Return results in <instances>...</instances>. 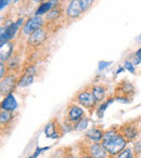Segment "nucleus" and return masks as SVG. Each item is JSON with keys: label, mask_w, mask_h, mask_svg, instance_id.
<instances>
[{"label": "nucleus", "mask_w": 141, "mask_h": 158, "mask_svg": "<svg viewBox=\"0 0 141 158\" xmlns=\"http://www.w3.org/2000/svg\"><path fill=\"white\" fill-rule=\"evenodd\" d=\"M102 145L111 155H118L126 147V140L123 135L115 133L114 131H109L104 133L102 139Z\"/></svg>", "instance_id": "1"}, {"label": "nucleus", "mask_w": 141, "mask_h": 158, "mask_svg": "<svg viewBox=\"0 0 141 158\" xmlns=\"http://www.w3.org/2000/svg\"><path fill=\"white\" fill-rule=\"evenodd\" d=\"M42 24H44V20L40 18V15H36L34 18L29 19L26 23H25L24 27H23V33L25 35L31 36L33 33H35L36 31L41 28Z\"/></svg>", "instance_id": "2"}, {"label": "nucleus", "mask_w": 141, "mask_h": 158, "mask_svg": "<svg viewBox=\"0 0 141 158\" xmlns=\"http://www.w3.org/2000/svg\"><path fill=\"white\" fill-rule=\"evenodd\" d=\"M22 24H23V19H19L15 23L10 24L9 26L5 29V33H1V38H0V40H1V46L5 44L6 42H8L10 39H12V38L14 37L16 31L20 28V26Z\"/></svg>", "instance_id": "3"}, {"label": "nucleus", "mask_w": 141, "mask_h": 158, "mask_svg": "<svg viewBox=\"0 0 141 158\" xmlns=\"http://www.w3.org/2000/svg\"><path fill=\"white\" fill-rule=\"evenodd\" d=\"M77 100L79 102V104H82L85 107H93L97 103V100L93 97L92 92H89V91H83L78 94Z\"/></svg>", "instance_id": "4"}, {"label": "nucleus", "mask_w": 141, "mask_h": 158, "mask_svg": "<svg viewBox=\"0 0 141 158\" xmlns=\"http://www.w3.org/2000/svg\"><path fill=\"white\" fill-rule=\"evenodd\" d=\"M83 11H84V8H83L80 0H72L67 7L66 13H67L68 18L76 19L77 16L80 15V13H82Z\"/></svg>", "instance_id": "5"}, {"label": "nucleus", "mask_w": 141, "mask_h": 158, "mask_svg": "<svg viewBox=\"0 0 141 158\" xmlns=\"http://www.w3.org/2000/svg\"><path fill=\"white\" fill-rule=\"evenodd\" d=\"M46 39H47V33L44 29L40 28L29 36L27 42H28V44H31V46H39V44H41Z\"/></svg>", "instance_id": "6"}, {"label": "nucleus", "mask_w": 141, "mask_h": 158, "mask_svg": "<svg viewBox=\"0 0 141 158\" xmlns=\"http://www.w3.org/2000/svg\"><path fill=\"white\" fill-rule=\"evenodd\" d=\"M1 108L3 110H8V112H14L18 108V102H16L13 93L7 94V97L3 99L2 103H1Z\"/></svg>", "instance_id": "7"}, {"label": "nucleus", "mask_w": 141, "mask_h": 158, "mask_svg": "<svg viewBox=\"0 0 141 158\" xmlns=\"http://www.w3.org/2000/svg\"><path fill=\"white\" fill-rule=\"evenodd\" d=\"M89 151H90V154L93 158H106V156H108L106 149L103 147V145L99 144L98 142L91 144L89 147Z\"/></svg>", "instance_id": "8"}, {"label": "nucleus", "mask_w": 141, "mask_h": 158, "mask_svg": "<svg viewBox=\"0 0 141 158\" xmlns=\"http://www.w3.org/2000/svg\"><path fill=\"white\" fill-rule=\"evenodd\" d=\"M84 110L79 106H72L68 110V118L73 123H77L84 117Z\"/></svg>", "instance_id": "9"}, {"label": "nucleus", "mask_w": 141, "mask_h": 158, "mask_svg": "<svg viewBox=\"0 0 141 158\" xmlns=\"http://www.w3.org/2000/svg\"><path fill=\"white\" fill-rule=\"evenodd\" d=\"M34 81V69L31 72V68L27 69L26 72L24 73L22 77H21L20 81H19V87L21 88H25V87H28L33 84Z\"/></svg>", "instance_id": "10"}, {"label": "nucleus", "mask_w": 141, "mask_h": 158, "mask_svg": "<svg viewBox=\"0 0 141 158\" xmlns=\"http://www.w3.org/2000/svg\"><path fill=\"white\" fill-rule=\"evenodd\" d=\"M14 89V77L10 76L5 78V80L1 81V93L2 94H9L12 93V90Z\"/></svg>", "instance_id": "11"}, {"label": "nucleus", "mask_w": 141, "mask_h": 158, "mask_svg": "<svg viewBox=\"0 0 141 158\" xmlns=\"http://www.w3.org/2000/svg\"><path fill=\"white\" fill-rule=\"evenodd\" d=\"M103 131L100 129H97V128H92V129L88 130L86 132V136L89 139V140L93 141V142H99L100 140L103 139Z\"/></svg>", "instance_id": "12"}, {"label": "nucleus", "mask_w": 141, "mask_h": 158, "mask_svg": "<svg viewBox=\"0 0 141 158\" xmlns=\"http://www.w3.org/2000/svg\"><path fill=\"white\" fill-rule=\"evenodd\" d=\"M12 52H13V44H11L10 42H6L5 44H2L1 46V53H0L1 62L6 61L11 55Z\"/></svg>", "instance_id": "13"}, {"label": "nucleus", "mask_w": 141, "mask_h": 158, "mask_svg": "<svg viewBox=\"0 0 141 158\" xmlns=\"http://www.w3.org/2000/svg\"><path fill=\"white\" fill-rule=\"evenodd\" d=\"M92 94L98 101H102L105 97V89L102 86H95L92 88Z\"/></svg>", "instance_id": "14"}, {"label": "nucleus", "mask_w": 141, "mask_h": 158, "mask_svg": "<svg viewBox=\"0 0 141 158\" xmlns=\"http://www.w3.org/2000/svg\"><path fill=\"white\" fill-rule=\"evenodd\" d=\"M51 9H53L52 3H51L50 1L45 2V3H42V5L39 6V8H38L37 11H36V15H41V14H45V13H47V12L50 11Z\"/></svg>", "instance_id": "15"}, {"label": "nucleus", "mask_w": 141, "mask_h": 158, "mask_svg": "<svg viewBox=\"0 0 141 158\" xmlns=\"http://www.w3.org/2000/svg\"><path fill=\"white\" fill-rule=\"evenodd\" d=\"M12 118H13L12 112H8V110H2V112L0 114V123H1V125H6V123H10Z\"/></svg>", "instance_id": "16"}, {"label": "nucleus", "mask_w": 141, "mask_h": 158, "mask_svg": "<svg viewBox=\"0 0 141 158\" xmlns=\"http://www.w3.org/2000/svg\"><path fill=\"white\" fill-rule=\"evenodd\" d=\"M45 133H46V135L48 136V138H58V135L55 134V131H54V125H53L52 123H49L46 127Z\"/></svg>", "instance_id": "17"}, {"label": "nucleus", "mask_w": 141, "mask_h": 158, "mask_svg": "<svg viewBox=\"0 0 141 158\" xmlns=\"http://www.w3.org/2000/svg\"><path fill=\"white\" fill-rule=\"evenodd\" d=\"M116 158H134V153L131 148H125L117 155Z\"/></svg>", "instance_id": "18"}, {"label": "nucleus", "mask_w": 141, "mask_h": 158, "mask_svg": "<svg viewBox=\"0 0 141 158\" xmlns=\"http://www.w3.org/2000/svg\"><path fill=\"white\" fill-rule=\"evenodd\" d=\"M59 15H60V10L57 9V8H53V9H51L50 11H49L47 19L50 20V21H52V20H55V19L59 18Z\"/></svg>", "instance_id": "19"}, {"label": "nucleus", "mask_w": 141, "mask_h": 158, "mask_svg": "<svg viewBox=\"0 0 141 158\" xmlns=\"http://www.w3.org/2000/svg\"><path fill=\"white\" fill-rule=\"evenodd\" d=\"M87 126H88V119L83 118V119H80V120L77 123V125H76L75 129L77 130V131H82V130L86 129Z\"/></svg>", "instance_id": "20"}, {"label": "nucleus", "mask_w": 141, "mask_h": 158, "mask_svg": "<svg viewBox=\"0 0 141 158\" xmlns=\"http://www.w3.org/2000/svg\"><path fill=\"white\" fill-rule=\"evenodd\" d=\"M125 135H126V138L129 139V140H131V139H134L135 136L137 135V131H136V129H135V128H132V127H128V128H126V130H125Z\"/></svg>", "instance_id": "21"}, {"label": "nucleus", "mask_w": 141, "mask_h": 158, "mask_svg": "<svg viewBox=\"0 0 141 158\" xmlns=\"http://www.w3.org/2000/svg\"><path fill=\"white\" fill-rule=\"evenodd\" d=\"M80 2H82L83 8H84V11H86V10H88L91 7L93 0H80Z\"/></svg>", "instance_id": "22"}, {"label": "nucleus", "mask_w": 141, "mask_h": 158, "mask_svg": "<svg viewBox=\"0 0 141 158\" xmlns=\"http://www.w3.org/2000/svg\"><path fill=\"white\" fill-rule=\"evenodd\" d=\"M111 65V62H104V61H101L99 63V70H103L105 69L106 67Z\"/></svg>", "instance_id": "23"}, {"label": "nucleus", "mask_w": 141, "mask_h": 158, "mask_svg": "<svg viewBox=\"0 0 141 158\" xmlns=\"http://www.w3.org/2000/svg\"><path fill=\"white\" fill-rule=\"evenodd\" d=\"M125 68L127 70H129L130 73H135V67H134V65H132L131 63H130V62H128V61H126L125 62Z\"/></svg>", "instance_id": "24"}, {"label": "nucleus", "mask_w": 141, "mask_h": 158, "mask_svg": "<svg viewBox=\"0 0 141 158\" xmlns=\"http://www.w3.org/2000/svg\"><path fill=\"white\" fill-rule=\"evenodd\" d=\"M111 103H113V100H110V101H108L106 103H104V104H102V106H100V108H99V110H98V113H99V115H100V113H102L104 110H105L106 107H108L109 105H110Z\"/></svg>", "instance_id": "25"}, {"label": "nucleus", "mask_w": 141, "mask_h": 158, "mask_svg": "<svg viewBox=\"0 0 141 158\" xmlns=\"http://www.w3.org/2000/svg\"><path fill=\"white\" fill-rule=\"evenodd\" d=\"M47 148H49V147H45V148H37V151L35 152V154H34L33 156H31V157H29V158H36L38 155H39L40 153H41L42 151H44V149H47Z\"/></svg>", "instance_id": "26"}, {"label": "nucleus", "mask_w": 141, "mask_h": 158, "mask_svg": "<svg viewBox=\"0 0 141 158\" xmlns=\"http://www.w3.org/2000/svg\"><path fill=\"white\" fill-rule=\"evenodd\" d=\"M135 151H136L137 153H141V142L135 143Z\"/></svg>", "instance_id": "27"}, {"label": "nucleus", "mask_w": 141, "mask_h": 158, "mask_svg": "<svg viewBox=\"0 0 141 158\" xmlns=\"http://www.w3.org/2000/svg\"><path fill=\"white\" fill-rule=\"evenodd\" d=\"M0 68H1V72H0V77L3 78V75H5V65H3V62L0 63Z\"/></svg>", "instance_id": "28"}, {"label": "nucleus", "mask_w": 141, "mask_h": 158, "mask_svg": "<svg viewBox=\"0 0 141 158\" xmlns=\"http://www.w3.org/2000/svg\"><path fill=\"white\" fill-rule=\"evenodd\" d=\"M8 3H9V0H1V5H0V9L3 10V9H5V7L8 5Z\"/></svg>", "instance_id": "29"}, {"label": "nucleus", "mask_w": 141, "mask_h": 158, "mask_svg": "<svg viewBox=\"0 0 141 158\" xmlns=\"http://www.w3.org/2000/svg\"><path fill=\"white\" fill-rule=\"evenodd\" d=\"M136 55H137V57H138V56H141V49H140V50H138V51H137Z\"/></svg>", "instance_id": "30"}, {"label": "nucleus", "mask_w": 141, "mask_h": 158, "mask_svg": "<svg viewBox=\"0 0 141 158\" xmlns=\"http://www.w3.org/2000/svg\"><path fill=\"white\" fill-rule=\"evenodd\" d=\"M16 1H19V0H9V2H11V3H15Z\"/></svg>", "instance_id": "31"}, {"label": "nucleus", "mask_w": 141, "mask_h": 158, "mask_svg": "<svg viewBox=\"0 0 141 158\" xmlns=\"http://www.w3.org/2000/svg\"><path fill=\"white\" fill-rule=\"evenodd\" d=\"M83 158H93L92 156H85V157H83Z\"/></svg>", "instance_id": "32"}, {"label": "nucleus", "mask_w": 141, "mask_h": 158, "mask_svg": "<svg viewBox=\"0 0 141 158\" xmlns=\"http://www.w3.org/2000/svg\"><path fill=\"white\" fill-rule=\"evenodd\" d=\"M34 1H35V2H40L41 0H34Z\"/></svg>", "instance_id": "33"}, {"label": "nucleus", "mask_w": 141, "mask_h": 158, "mask_svg": "<svg viewBox=\"0 0 141 158\" xmlns=\"http://www.w3.org/2000/svg\"><path fill=\"white\" fill-rule=\"evenodd\" d=\"M140 39H141V37H140Z\"/></svg>", "instance_id": "34"}]
</instances>
